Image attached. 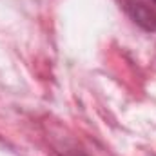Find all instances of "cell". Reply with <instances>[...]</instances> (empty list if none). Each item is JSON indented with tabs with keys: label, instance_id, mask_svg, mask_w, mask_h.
I'll use <instances>...</instances> for the list:
<instances>
[{
	"label": "cell",
	"instance_id": "obj_1",
	"mask_svg": "<svg viewBox=\"0 0 156 156\" xmlns=\"http://www.w3.org/2000/svg\"><path fill=\"white\" fill-rule=\"evenodd\" d=\"M125 9L129 15L145 29H156V13L144 2V0H125Z\"/></svg>",
	"mask_w": 156,
	"mask_h": 156
},
{
	"label": "cell",
	"instance_id": "obj_2",
	"mask_svg": "<svg viewBox=\"0 0 156 156\" xmlns=\"http://www.w3.org/2000/svg\"><path fill=\"white\" fill-rule=\"evenodd\" d=\"M66 156H87V154H83V153H80V151H69Z\"/></svg>",
	"mask_w": 156,
	"mask_h": 156
},
{
	"label": "cell",
	"instance_id": "obj_3",
	"mask_svg": "<svg viewBox=\"0 0 156 156\" xmlns=\"http://www.w3.org/2000/svg\"><path fill=\"white\" fill-rule=\"evenodd\" d=\"M153 2H156V0H153Z\"/></svg>",
	"mask_w": 156,
	"mask_h": 156
}]
</instances>
